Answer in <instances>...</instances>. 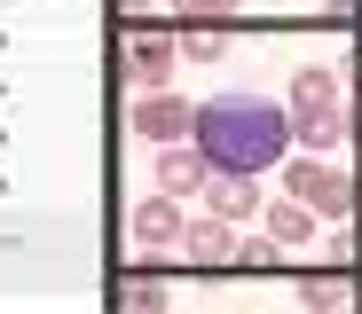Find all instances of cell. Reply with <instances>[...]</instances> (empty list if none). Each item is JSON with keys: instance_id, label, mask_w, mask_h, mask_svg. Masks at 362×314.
Returning a JSON list of instances; mask_svg holds the SVG:
<instances>
[{"instance_id": "cell-10", "label": "cell", "mask_w": 362, "mask_h": 314, "mask_svg": "<svg viewBox=\"0 0 362 314\" xmlns=\"http://www.w3.org/2000/svg\"><path fill=\"white\" fill-rule=\"evenodd\" d=\"M268 236H276V243H308V236H315V212L284 188V197H268Z\"/></svg>"}, {"instance_id": "cell-3", "label": "cell", "mask_w": 362, "mask_h": 314, "mask_svg": "<svg viewBox=\"0 0 362 314\" xmlns=\"http://www.w3.org/2000/svg\"><path fill=\"white\" fill-rule=\"evenodd\" d=\"M284 188H291L315 220H331V228L362 212V181H354L331 150H299V157H284Z\"/></svg>"}, {"instance_id": "cell-6", "label": "cell", "mask_w": 362, "mask_h": 314, "mask_svg": "<svg viewBox=\"0 0 362 314\" xmlns=\"http://www.w3.org/2000/svg\"><path fill=\"white\" fill-rule=\"evenodd\" d=\"M205 212H221V220H252L268 197H260V173H205Z\"/></svg>"}, {"instance_id": "cell-11", "label": "cell", "mask_w": 362, "mask_h": 314, "mask_svg": "<svg viewBox=\"0 0 362 314\" xmlns=\"http://www.w3.org/2000/svg\"><path fill=\"white\" fill-rule=\"evenodd\" d=\"M228 55V24H189L181 32V63H221Z\"/></svg>"}, {"instance_id": "cell-4", "label": "cell", "mask_w": 362, "mask_h": 314, "mask_svg": "<svg viewBox=\"0 0 362 314\" xmlns=\"http://www.w3.org/2000/svg\"><path fill=\"white\" fill-rule=\"evenodd\" d=\"M134 134H142L150 150H165V142H189V134H197V102H181V95L150 87V95L134 102Z\"/></svg>"}, {"instance_id": "cell-8", "label": "cell", "mask_w": 362, "mask_h": 314, "mask_svg": "<svg viewBox=\"0 0 362 314\" xmlns=\"http://www.w3.org/2000/svg\"><path fill=\"white\" fill-rule=\"evenodd\" d=\"M150 173H158V188H173V197H197L213 165H205V150H197V134H189V142H165Z\"/></svg>"}, {"instance_id": "cell-15", "label": "cell", "mask_w": 362, "mask_h": 314, "mask_svg": "<svg viewBox=\"0 0 362 314\" xmlns=\"http://www.w3.org/2000/svg\"><path fill=\"white\" fill-rule=\"evenodd\" d=\"M276 251H284L276 236H252V243H236V267H276Z\"/></svg>"}, {"instance_id": "cell-13", "label": "cell", "mask_w": 362, "mask_h": 314, "mask_svg": "<svg viewBox=\"0 0 362 314\" xmlns=\"http://www.w3.org/2000/svg\"><path fill=\"white\" fill-rule=\"evenodd\" d=\"M118 306H165V283L158 275H127L118 283Z\"/></svg>"}, {"instance_id": "cell-7", "label": "cell", "mask_w": 362, "mask_h": 314, "mask_svg": "<svg viewBox=\"0 0 362 314\" xmlns=\"http://www.w3.org/2000/svg\"><path fill=\"white\" fill-rule=\"evenodd\" d=\"M173 63H181V40L173 32H134V47H127V79L134 87H165Z\"/></svg>"}, {"instance_id": "cell-14", "label": "cell", "mask_w": 362, "mask_h": 314, "mask_svg": "<svg viewBox=\"0 0 362 314\" xmlns=\"http://www.w3.org/2000/svg\"><path fill=\"white\" fill-rule=\"evenodd\" d=\"M173 8L189 16V24H228V16H236V0H173Z\"/></svg>"}, {"instance_id": "cell-9", "label": "cell", "mask_w": 362, "mask_h": 314, "mask_svg": "<svg viewBox=\"0 0 362 314\" xmlns=\"http://www.w3.org/2000/svg\"><path fill=\"white\" fill-rule=\"evenodd\" d=\"M181 251H189L197 267H236V220H221V212L189 220L181 228Z\"/></svg>"}, {"instance_id": "cell-5", "label": "cell", "mask_w": 362, "mask_h": 314, "mask_svg": "<svg viewBox=\"0 0 362 314\" xmlns=\"http://www.w3.org/2000/svg\"><path fill=\"white\" fill-rule=\"evenodd\" d=\"M181 228H189V220H181V197H173V188H150V197L127 212V236H134L142 251H173Z\"/></svg>"}, {"instance_id": "cell-12", "label": "cell", "mask_w": 362, "mask_h": 314, "mask_svg": "<svg viewBox=\"0 0 362 314\" xmlns=\"http://www.w3.org/2000/svg\"><path fill=\"white\" fill-rule=\"evenodd\" d=\"M299 298H308V306H354V283H339V275H308V283H299Z\"/></svg>"}, {"instance_id": "cell-2", "label": "cell", "mask_w": 362, "mask_h": 314, "mask_svg": "<svg viewBox=\"0 0 362 314\" xmlns=\"http://www.w3.org/2000/svg\"><path fill=\"white\" fill-rule=\"evenodd\" d=\"M284 110H291V142H299V150H346V142L362 134V110L346 102V87H339L331 63H299Z\"/></svg>"}, {"instance_id": "cell-1", "label": "cell", "mask_w": 362, "mask_h": 314, "mask_svg": "<svg viewBox=\"0 0 362 314\" xmlns=\"http://www.w3.org/2000/svg\"><path fill=\"white\" fill-rule=\"evenodd\" d=\"M197 150L213 173H268L284 165L299 142H291V110L252 95V87H221L197 102Z\"/></svg>"}, {"instance_id": "cell-16", "label": "cell", "mask_w": 362, "mask_h": 314, "mask_svg": "<svg viewBox=\"0 0 362 314\" xmlns=\"http://www.w3.org/2000/svg\"><path fill=\"white\" fill-rule=\"evenodd\" d=\"M118 8H127V16H142V8H158V0H118Z\"/></svg>"}]
</instances>
